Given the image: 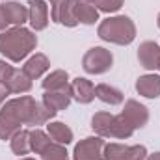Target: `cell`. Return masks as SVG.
I'll return each mask as SVG.
<instances>
[{"mask_svg":"<svg viewBox=\"0 0 160 160\" xmlns=\"http://www.w3.org/2000/svg\"><path fill=\"white\" fill-rule=\"evenodd\" d=\"M30 80L32 78H30L24 71H15V69H13L9 80L6 82V86H8V89L13 91V93H22V91H28V89L32 88V82H30Z\"/></svg>","mask_w":160,"mask_h":160,"instance_id":"17","label":"cell"},{"mask_svg":"<svg viewBox=\"0 0 160 160\" xmlns=\"http://www.w3.org/2000/svg\"><path fill=\"white\" fill-rule=\"evenodd\" d=\"M48 134H50V138L52 140H56L58 143H71L73 142V132H71V128L67 127V125H63V123H50L48 125Z\"/></svg>","mask_w":160,"mask_h":160,"instance_id":"20","label":"cell"},{"mask_svg":"<svg viewBox=\"0 0 160 160\" xmlns=\"http://www.w3.org/2000/svg\"><path fill=\"white\" fill-rule=\"evenodd\" d=\"M121 116L125 118V121H127L132 128H140V127H143V125L147 123V119H149L147 108L142 106V104L136 102V101H127L125 110H123Z\"/></svg>","mask_w":160,"mask_h":160,"instance_id":"8","label":"cell"},{"mask_svg":"<svg viewBox=\"0 0 160 160\" xmlns=\"http://www.w3.org/2000/svg\"><path fill=\"white\" fill-rule=\"evenodd\" d=\"M158 28H160V15H158Z\"/></svg>","mask_w":160,"mask_h":160,"instance_id":"33","label":"cell"},{"mask_svg":"<svg viewBox=\"0 0 160 160\" xmlns=\"http://www.w3.org/2000/svg\"><path fill=\"white\" fill-rule=\"evenodd\" d=\"M2 9L6 13V19L9 24H15V26H22V22L28 21V9L21 4H15V2H9V4H2Z\"/></svg>","mask_w":160,"mask_h":160,"instance_id":"15","label":"cell"},{"mask_svg":"<svg viewBox=\"0 0 160 160\" xmlns=\"http://www.w3.org/2000/svg\"><path fill=\"white\" fill-rule=\"evenodd\" d=\"M47 69H48V60H47V56H43V54H36V56L30 58V60L26 62V65L22 67V71H24L30 78H39Z\"/></svg>","mask_w":160,"mask_h":160,"instance_id":"16","label":"cell"},{"mask_svg":"<svg viewBox=\"0 0 160 160\" xmlns=\"http://www.w3.org/2000/svg\"><path fill=\"white\" fill-rule=\"evenodd\" d=\"M30 9H28V19L34 30H43L48 22V9L43 0H30Z\"/></svg>","mask_w":160,"mask_h":160,"instance_id":"10","label":"cell"},{"mask_svg":"<svg viewBox=\"0 0 160 160\" xmlns=\"http://www.w3.org/2000/svg\"><path fill=\"white\" fill-rule=\"evenodd\" d=\"M36 45H38L36 36L22 26L0 34V52L11 62H21L22 58H26Z\"/></svg>","mask_w":160,"mask_h":160,"instance_id":"1","label":"cell"},{"mask_svg":"<svg viewBox=\"0 0 160 160\" xmlns=\"http://www.w3.org/2000/svg\"><path fill=\"white\" fill-rule=\"evenodd\" d=\"M71 4H73V13H75V17H77L78 22L93 24V22L99 19V13H97L95 4H89V2H78V0H71Z\"/></svg>","mask_w":160,"mask_h":160,"instance_id":"12","label":"cell"},{"mask_svg":"<svg viewBox=\"0 0 160 160\" xmlns=\"http://www.w3.org/2000/svg\"><path fill=\"white\" fill-rule=\"evenodd\" d=\"M22 160H32V158H22Z\"/></svg>","mask_w":160,"mask_h":160,"instance_id":"34","label":"cell"},{"mask_svg":"<svg viewBox=\"0 0 160 160\" xmlns=\"http://www.w3.org/2000/svg\"><path fill=\"white\" fill-rule=\"evenodd\" d=\"M78 2H89V4H93L95 0H78Z\"/></svg>","mask_w":160,"mask_h":160,"instance_id":"31","label":"cell"},{"mask_svg":"<svg viewBox=\"0 0 160 160\" xmlns=\"http://www.w3.org/2000/svg\"><path fill=\"white\" fill-rule=\"evenodd\" d=\"M99 38L118 45H128L136 38V28L128 17H112L101 22Z\"/></svg>","mask_w":160,"mask_h":160,"instance_id":"2","label":"cell"},{"mask_svg":"<svg viewBox=\"0 0 160 160\" xmlns=\"http://www.w3.org/2000/svg\"><path fill=\"white\" fill-rule=\"evenodd\" d=\"M114 118H116V116H110V114H106V112H99V114H95L93 119H91V127H93V130H95L97 134H101V136H110V134H112Z\"/></svg>","mask_w":160,"mask_h":160,"instance_id":"18","label":"cell"},{"mask_svg":"<svg viewBox=\"0 0 160 160\" xmlns=\"http://www.w3.org/2000/svg\"><path fill=\"white\" fill-rule=\"evenodd\" d=\"M157 69H160V58H158V65H157Z\"/></svg>","mask_w":160,"mask_h":160,"instance_id":"32","label":"cell"},{"mask_svg":"<svg viewBox=\"0 0 160 160\" xmlns=\"http://www.w3.org/2000/svg\"><path fill=\"white\" fill-rule=\"evenodd\" d=\"M136 89L140 95L147 99H157L160 95V77L157 75H145L136 82Z\"/></svg>","mask_w":160,"mask_h":160,"instance_id":"13","label":"cell"},{"mask_svg":"<svg viewBox=\"0 0 160 160\" xmlns=\"http://www.w3.org/2000/svg\"><path fill=\"white\" fill-rule=\"evenodd\" d=\"M50 143V140H48V136L45 134V132H41V130H32L30 132V149L32 151H36V153H39Z\"/></svg>","mask_w":160,"mask_h":160,"instance_id":"24","label":"cell"},{"mask_svg":"<svg viewBox=\"0 0 160 160\" xmlns=\"http://www.w3.org/2000/svg\"><path fill=\"white\" fill-rule=\"evenodd\" d=\"M50 13L52 21L65 24V26H77L78 21L73 13V4L71 0H50Z\"/></svg>","mask_w":160,"mask_h":160,"instance_id":"7","label":"cell"},{"mask_svg":"<svg viewBox=\"0 0 160 160\" xmlns=\"http://www.w3.org/2000/svg\"><path fill=\"white\" fill-rule=\"evenodd\" d=\"M145 147L143 145H134V147H125L118 143H110L104 149V158L106 160H145Z\"/></svg>","mask_w":160,"mask_h":160,"instance_id":"5","label":"cell"},{"mask_svg":"<svg viewBox=\"0 0 160 160\" xmlns=\"http://www.w3.org/2000/svg\"><path fill=\"white\" fill-rule=\"evenodd\" d=\"M11 149L13 153L17 155H26L30 149V132L28 130H19L13 134V140H11Z\"/></svg>","mask_w":160,"mask_h":160,"instance_id":"21","label":"cell"},{"mask_svg":"<svg viewBox=\"0 0 160 160\" xmlns=\"http://www.w3.org/2000/svg\"><path fill=\"white\" fill-rule=\"evenodd\" d=\"M65 86H67V73L65 71H54L43 80V88L47 91H56V89H62Z\"/></svg>","mask_w":160,"mask_h":160,"instance_id":"22","label":"cell"},{"mask_svg":"<svg viewBox=\"0 0 160 160\" xmlns=\"http://www.w3.org/2000/svg\"><path fill=\"white\" fill-rule=\"evenodd\" d=\"M160 58V47L153 41H147L140 47L138 50V60L145 69H157Z\"/></svg>","mask_w":160,"mask_h":160,"instance_id":"11","label":"cell"},{"mask_svg":"<svg viewBox=\"0 0 160 160\" xmlns=\"http://www.w3.org/2000/svg\"><path fill=\"white\" fill-rule=\"evenodd\" d=\"M11 73H13V69H11L6 62H0V82H2V84H6V82L9 80Z\"/></svg>","mask_w":160,"mask_h":160,"instance_id":"27","label":"cell"},{"mask_svg":"<svg viewBox=\"0 0 160 160\" xmlns=\"http://www.w3.org/2000/svg\"><path fill=\"white\" fill-rule=\"evenodd\" d=\"M6 26H9V22H8L6 13H4V9H2V6H0V30H4Z\"/></svg>","mask_w":160,"mask_h":160,"instance_id":"29","label":"cell"},{"mask_svg":"<svg viewBox=\"0 0 160 160\" xmlns=\"http://www.w3.org/2000/svg\"><path fill=\"white\" fill-rule=\"evenodd\" d=\"M8 93H9V89H8V86L0 82V104H2L4 101H6V97H8Z\"/></svg>","mask_w":160,"mask_h":160,"instance_id":"28","label":"cell"},{"mask_svg":"<svg viewBox=\"0 0 160 160\" xmlns=\"http://www.w3.org/2000/svg\"><path fill=\"white\" fill-rule=\"evenodd\" d=\"M41 158L43 160H67V151L62 147V143H48L43 151H41Z\"/></svg>","mask_w":160,"mask_h":160,"instance_id":"23","label":"cell"},{"mask_svg":"<svg viewBox=\"0 0 160 160\" xmlns=\"http://www.w3.org/2000/svg\"><path fill=\"white\" fill-rule=\"evenodd\" d=\"M15 132H19V125H15L13 121H9L8 118H4L0 114V138L9 140V138H13Z\"/></svg>","mask_w":160,"mask_h":160,"instance_id":"25","label":"cell"},{"mask_svg":"<svg viewBox=\"0 0 160 160\" xmlns=\"http://www.w3.org/2000/svg\"><path fill=\"white\" fill-rule=\"evenodd\" d=\"M84 69L91 75H101V73H106L110 67H112V54L106 50V48H101V47H95V48H89L84 56Z\"/></svg>","mask_w":160,"mask_h":160,"instance_id":"4","label":"cell"},{"mask_svg":"<svg viewBox=\"0 0 160 160\" xmlns=\"http://www.w3.org/2000/svg\"><path fill=\"white\" fill-rule=\"evenodd\" d=\"M95 95L102 102H108V104H119V102H123V93L119 89L108 86V84H99L95 88Z\"/></svg>","mask_w":160,"mask_h":160,"instance_id":"19","label":"cell"},{"mask_svg":"<svg viewBox=\"0 0 160 160\" xmlns=\"http://www.w3.org/2000/svg\"><path fill=\"white\" fill-rule=\"evenodd\" d=\"M104 142L101 138H86L75 147V160H101Z\"/></svg>","mask_w":160,"mask_h":160,"instance_id":"6","label":"cell"},{"mask_svg":"<svg viewBox=\"0 0 160 160\" xmlns=\"http://www.w3.org/2000/svg\"><path fill=\"white\" fill-rule=\"evenodd\" d=\"M101 11H118L123 6V0H95L93 2Z\"/></svg>","mask_w":160,"mask_h":160,"instance_id":"26","label":"cell"},{"mask_svg":"<svg viewBox=\"0 0 160 160\" xmlns=\"http://www.w3.org/2000/svg\"><path fill=\"white\" fill-rule=\"evenodd\" d=\"M36 106L38 102L32 97H21V99H13L9 102H6V106L2 108V116L8 118L9 121H13L15 125H22L28 123L32 125L34 114H36Z\"/></svg>","mask_w":160,"mask_h":160,"instance_id":"3","label":"cell"},{"mask_svg":"<svg viewBox=\"0 0 160 160\" xmlns=\"http://www.w3.org/2000/svg\"><path fill=\"white\" fill-rule=\"evenodd\" d=\"M71 91H73V97L78 101V102H91L93 97H95V88L89 80L86 78H77L71 84Z\"/></svg>","mask_w":160,"mask_h":160,"instance_id":"14","label":"cell"},{"mask_svg":"<svg viewBox=\"0 0 160 160\" xmlns=\"http://www.w3.org/2000/svg\"><path fill=\"white\" fill-rule=\"evenodd\" d=\"M147 160H160V153H155V155H151Z\"/></svg>","mask_w":160,"mask_h":160,"instance_id":"30","label":"cell"},{"mask_svg":"<svg viewBox=\"0 0 160 160\" xmlns=\"http://www.w3.org/2000/svg\"><path fill=\"white\" fill-rule=\"evenodd\" d=\"M71 97H73L71 86H65V88L56 89V91H47V93L43 95V102H45L50 110L58 112V110H63V108L69 106Z\"/></svg>","mask_w":160,"mask_h":160,"instance_id":"9","label":"cell"}]
</instances>
